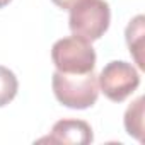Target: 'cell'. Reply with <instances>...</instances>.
I'll use <instances>...</instances> for the list:
<instances>
[{"mask_svg":"<svg viewBox=\"0 0 145 145\" xmlns=\"http://www.w3.org/2000/svg\"><path fill=\"white\" fill-rule=\"evenodd\" d=\"M51 87L56 101L70 109L92 108L99 97V82L94 72L89 74H63L55 70Z\"/></svg>","mask_w":145,"mask_h":145,"instance_id":"obj_1","label":"cell"},{"mask_svg":"<svg viewBox=\"0 0 145 145\" xmlns=\"http://www.w3.org/2000/svg\"><path fill=\"white\" fill-rule=\"evenodd\" d=\"M111 22V9L106 0H82L70 9L68 27L72 34L89 43L104 36Z\"/></svg>","mask_w":145,"mask_h":145,"instance_id":"obj_2","label":"cell"},{"mask_svg":"<svg viewBox=\"0 0 145 145\" xmlns=\"http://www.w3.org/2000/svg\"><path fill=\"white\" fill-rule=\"evenodd\" d=\"M51 60L56 70L63 74H89L96 68L97 56L89 41L77 36H68L53 44Z\"/></svg>","mask_w":145,"mask_h":145,"instance_id":"obj_3","label":"cell"},{"mask_svg":"<svg viewBox=\"0 0 145 145\" xmlns=\"http://www.w3.org/2000/svg\"><path fill=\"white\" fill-rule=\"evenodd\" d=\"M99 91L113 103H123L140 86V74L137 68L123 60L109 61L97 77Z\"/></svg>","mask_w":145,"mask_h":145,"instance_id":"obj_4","label":"cell"},{"mask_svg":"<svg viewBox=\"0 0 145 145\" xmlns=\"http://www.w3.org/2000/svg\"><path fill=\"white\" fill-rule=\"evenodd\" d=\"M94 140L92 128L84 120H60L53 125L51 135L41 138L38 142H50V143H79L87 145Z\"/></svg>","mask_w":145,"mask_h":145,"instance_id":"obj_5","label":"cell"},{"mask_svg":"<svg viewBox=\"0 0 145 145\" xmlns=\"http://www.w3.org/2000/svg\"><path fill=\"white\" fill-rule=\"evenodd\" d=\"M125 39L130 50V55L133 56L137 67L140 70L145 68V60H143V41H145V17L140 14L137 17H133L126 29H125Z\"/></svg>","mask_w":145,"mask_h":145,"instance_id":"obj_6","label":"cell"},{"mask_svg":"<svg viewBox=\"0 0 145 145\" xmlns=\"http://www.w3.org/2000/svg\"><path fill=\"white\" fill-rule=\"evenodd\" d=\"M145 99L140 96L137 97L125 111V130L130 137H133L138 142H143V104Z\"/></svg>","mask_w":145,"mask_h":145,"instance_id":"obj_7","label":"cell"},{"mask_svg":"<svg viewBox=\"0 0 145 145\" xmlns=\"http://www.w3.org/2000/svg\"><path fill=\"white\" fill-rule=\"evenodd\" d=\"M17 91H19V80L16 74L10 68L0 65V108L12 103L14 97L17 96Z\"/></svg>","mask_w":145,"mask_h":145,"instance_id":"obj_8","label":"cell"},{"mask_svg":"<svg viewBox=\"0 0 145 145\" xmlns=\"http://www.w3.org/2000/svg\"><path fill=\"white\" fill-rule=\"evenodd\" d=\"M51 2H53L56 7L63 9V10H70L72 7H75L77 4H80L82 0H51Z\"/></svg>","mask_w":145,"mask_h":145,"instance_id":"obj_9","label":"cell"},{"mask_svg":"<svg viewBox=\"0 0 145 145\" xmlns=\"http://www.w3.org/2000/svg\"><path fill=\"white\" fill-rule=\"evenodd\" d=\"M12 2V0H0V9H4V7H7L9 4Z\"/></svg>","mask_w":145,"mask_h":145,"instance_id":"obj_10","label":"cell"}]
</instances>
